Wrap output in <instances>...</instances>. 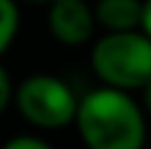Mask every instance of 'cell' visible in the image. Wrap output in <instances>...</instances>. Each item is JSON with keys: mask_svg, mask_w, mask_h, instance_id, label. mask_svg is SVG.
<instances>
[{"mask_svg": "<svg viewBox=\"0 0 151 149\" xmlns=\"http://www.w3.org/2000/svg\"><path fill=\"white\" fill-rule=\"evenodd\" d=\"M17 3H35V5H50L55 0H17Z\"/></svg>", "mask_w": 151, "mask_h": 149, "instance_id": "11", "label": "cell"}, {"mask_svg": "<svg viewBox=\"0 0 151 149\" xmlns=\"http://www.w3.org/2000/svg\"><path fill=\"white\" fill-rule=\"evenodd\" d=\"M144 0H97L92 5L97 27L104 33H127L141 30Z\"/></svg>", "mask_w": 151, "mask_h": 149, "instance_id": "5", "label": "cell"}, {"mask_svg": "<svg viewBox=\"0 0 151 149\" xmlns=\"http://www.w3.org/2000/svg\"><path fill=\"white\" fill-rule=\"evenodd\" d=\"M47 30L60 45L79 47L97 30L94 10L87 0H55L47 5Z\"/></svg>", "mask_w": 151, "mask_h": 149, "instance_id": "4", "label": "cell"}, {"mask_svg": "<svg viewBox=\"0 0 151 149\" xmlns=\"http://www.w3.org/2000/svg\"><path fill=\"white\" fill-rule=\"evenodd\" d=\"M141 109L146 117H151V80L141 87Z\"/></svg>", "mask_w": 151, "mask_h": 149, "instance_id": "10", "label": "cell"}, {"mask_svg": "<svg viewBox=\"0 0 151 149\" xmlns=\"http://www.w3.org/2000/svg\"><path fill=\"white\" fill-rule=\"evenodd\" d=\"M12 104L20 117L37 129H62L70 127L77 114L79 97L57 74L35 72L27 74L15 87Z\"/></svg>", "mask_w": 151, "mask_h": 149, "instance_id": "3", "label": "cell"}, {"mask_svg": "<svg viewBox=\"0 0 151 149\" xmlns=\"http://www.w3.org/2000/svg\"><path fill=\"white\" fill-rule=\"evenodd\" d=\"M20 30V8L17 0H0V57L10 50Z\"/></svg>", "mask_w": 151, "mask_h": 149, "instance_id": "6", "label": "cell"}, {"mask_svg": "<svg viewBox=\"0 0 151 149\" xmlns=\"http://www.w3.org/2000/svg\"><path fill=\"white\" fill-rule=\"evenodd\" d=\"M12 97H15V85H12L8 67L0 62V114L12 104Z\"/></svg>", "mask_w": 151, "mask_h": 149, "instance_id": "8", "label": "cell"}, {"mask_svg": "<svg viewBox=\"0 0 151 149\" xmlns=\"http://www.w3.org/2000/svg\"><path fill=\"white\" fill-rule=\"evenodd\" d=\"M141 33L151 37V0H144V8H141Z\"/></svg>", "mask_w": 151, "mask_h": 149, "instance_id": "9", "label": "cell"}, {"mask_svg": "<svg viewBox=\"0 0 151 149\" xmlns=\"http://www.w3.org/2000/svg\"><path fill=\"white\" fill-rule=\"evenodd\" d=\"M0 149H55V147L50 142L40 139V137H35V134H20V137L8 139Z\"/></svg>", "mask_w": 151, "mask_h": 149, "instance_id": "7", "label": "cell"}, {"mask_svg": "<svg viewBox=\"0 0 151 149\" xmlns=\"http://www.w3.org/2000/svg\"><path fill=\"white\" fill-rule=\"evenodd\" d=\"M89 65L104 87L141 92L151 80V37L141 30L104 33L89 52Z\"/></svg>", "mask_w": 151, "mask_h": 149, "instance_id": "2", "label": "cell"}, {"mask_svg": "<svg viewBox=\"0 0 151 149\" xmlns=\"http://www.w3.org/2000/svg\"><path fill=\"white\" fill-rule=\"evenodd\" d=\"M74 127L87 149H144L146 114L141 104L114 87H94L79 97Z\"/></svg>", "mask_w": 151, "mask_h": 149, "instance_id": "1", "label": "cell"}]
</instances>
